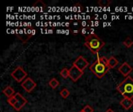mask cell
Returning a JSON list of instances; mask_svg holds the SVG:
<instances>
[{
    "instance_id": "obj_13",
    "label": "cell",
    "mask_w": 133,
    "mask_h": 112,
    "mask_svg": "<svg viewBox=\"0 0 133 112\" xmlns=\"http://www.w3.org/2000/svg\"><path fill=\"white\" fill-rule=\"evenodd\" d=\"M48 84H49V86H50L52 89H55V88H57V87L59 86V81H58L57 79H55V78H52V79L49 81Z\"/></svg>"
},
{
    "instance_id": "obj_6",
    "label": "cell",
    "mask_w": 133,
    "mask_h": 112,
    "mask_svg": "<svg viewBox=\"0 0 133 112\" xmlns=\"http://www.w3.org/2000/svg\"><path fill=\"white\" fill-rule=\"evenodd\" d=\"M21 87L27 93H31L34 90V88L37 87V83L31 78L28 77L21 83Z\"/></svg>"
},
{
    "instance_id": "obj_1",
    "label": "cell",
    "mask_w": 133,
    "mask_h": 112,
    "mask_svg": "<svg viewBox=\"0 0 133 112\" xmlns=\"http://www.w3.org/2000/svg\"><path fill=\"white\" fill-rule=\"evenodd\" d=\"M105 43L103 40H101L97 34H90L85 37V44L84 45L87 47L90 51L94 54H98L100 50L104 46Z\"/></svg>"
},
{
    "instance_id": "obj_8",
    "label": "cell",
    "mask_w": 133,
    "mask_h": 112,
    "mask_svg": "<svg viewBox=\"0 0 133 112\" xmlns=\"http://www.w3.org/2000/svg\"><path fill=\"white\" fill-rule=\"evenodd\" d=\"M72 65H75L76 67H77L79 69L84 71V69L86 68H87V66L89 65V62H87V60H86L84 58V57L83 56H79L73 62Z\"/></svg>"
},
{
    "instance_id": "obj_3",
    "label": "cell",
    "mask_w": 133,
    "mask_h": 112,
    "mask_svg": "<svg viewBox=\"0 0 133 112\" xmlns=\"http://www.w3.org/2000/svg\"><path fill=\"white\" fill-rule=\"evenodd\" d=\"M90 69L97 77L102 78L108 73L110 68L107 65L102 63L97 58V59L90 65Z\"/></svg>"
},
{
    "instance_id": "obj_16",
    "label": "cell",
    "mask_w": 133,
    "mask_h": 112,
    "mask_svg": "<svg viewBox=\"0 0 133 112\" xmlns=\"http://www.w3.org/2000/svg\"><path fill=\"white\" fill-rule=\"evenodd\" d=\"M123 44L125 47L127 48H131L133 45V41L131 39V37H128L124 41H123Z\"/></svg>"
},
{
    "instance_id": "obj_17",
    "label": "cell",
    "mask_w": 133,
    "mask_h": 112,
    "mask_svg": "<svg viewBox=\"0 0 133 112\" xmlns=\"http://www.w3.org/2000/svg\"><path fill=\"white\" fill-rule=\"evenodd\" d=\"M7 102H8V104H9V105H11V106L13 108V107L15 106L16 103V98L15 95H14L13 97H10V98H8V100H7Z\"/></svg>"
},
{
    "instance_id": "obj_21",
    "label": "cell",
    "mask_w": 133,
    "mask_h": 112,
    "mask_svg": "<svg viewBox=\"0 0 133 112\" xmlns=\"http://www.w3.org/2000/svg\"><path fill=\"white\" fill-rule=\"evenodd\" d=\"M79 112H84V111H83L82 110V111H79Z\"/></svg>"
},
{
    "instance_id": "obj_14",
    "label": "cell",
    "mask_w": 133,
    "mask_h": 112,
    "mask_svg": "<svg viewBox=\"0 0 133 112\" xmlns=\"http://www.w3.org/2000/svg\"><path fill=\"white\" fill-rule=\"evenodd\" d=\"M60 76L64 79H67L68 77H69V69H68L67 68L62 69L60 72Z\"/></svg>"
},
{
    "instance_id": "obj_9",
    "label": "cell",
    "mask_w": 133,
    "mask_h": 112,
    "mask_svg": "<svg viewBox=\"0 0 133 112\" xmlns=\"http://www.w3.org/2000/svg\"><path fill=\"white\" fill-rule=\"evenodd\" d=\"M132 67L131 65H129V64L128 62H124V63L118 68L119 73H120L122 76H125V77L129 76V75L132 72Z\"/></svg>"
},
{
    "instance_id": "obj_20",
    "label": "cell",
    "mask_w": 133,
    "mask_h": 112,
    "mask_svg": "<svg viewBox=\"0 0 133 112\" xmlns=\"http://www.w3.org/2000/svg\"><path fill=\"white\" fill-rule=\"evenodd\" d=\"M105 112H115V111H113L112 109L109 108V109H108V110H107V111H105Z\"/></svg>"
},
{
    "instance_id": "obj_5",
    "label": "cell",
    "mask_w": 133,
    "mask_h": 112,
    "mask_svg": "<svg viewBox=\"0 0 133 112\" xmlns=\"http://www.w3.org/2000/svg\"><path fill=\"white\" fill-rule=\"evenodd\" d=\"M15 97L16 98V103L15 106L13 107V108L16 111H19L27 104V100L19 93H16Z\"/></svg>"
},
{
    "instance_id": "obj_10",
    "label": "cell",
    "mask_w": 133,
    "mask_h": 112,
    "mask_svg": "<svg viewBox=\"0 0 133 112\" xmlns=\"http://www.w3.org/2000/svg\"><path fill=\"white\" fill-rule=\"evenodd\" d=\"M120 104H121V106H122V108H125V110H129V109H130V108L133 106L132 99L127 98V97H124V98L120 101Z\"/></svg>"
},
{
    "instance_id": "obj_15",
    "label": "cell",
    "mask_w": 133,
    "mask_h": 112,
    "mask_svg": "<svg viewBox=\"0 0 133 112\" xmlns=\"http://www.w3.org/2000/svg\"><path fill=\"white\" fill-rule=\"evenodd\" d=\"M60 95L62 98H67L69 95H70V92L66 89V88H64L62 89L61 91H60Z\"/></svg>"
},
{
    "instance_id": "obj_18",
    "label": "cell",
    "mask_w": 133,
    "mask_h": 112,
    "mask_svg": "<svg viewBox=\"0 0 133 112\" xmlns=\"http://www.w3.org/2000/svg\"><path fill=\"white\" fill-rule=\"evenodd\" d=\"M110 3H111V1H108V0H101L98 2V4L101 6H108Z\"/></svg>"
},
{
    "instance_id": "obj_2",
    "label": "cell",
    "mask_w": 133,
    "mask_h": 112,
    "mask_svg": "<svg viewBox=\"0 0 133 112\" xmlns=\"http://www.w3.org/2000/svg\"><path fill=\"white\" fill-rule=\"evenodd\" d=\"M117 90L124 97L127 98H133V79L131 76L126 77L118 87Z\"/></svg>"
},
{
    "instance_id": "obj_4",
    "label": "cell",
    "mask_w": 133,
    "mask_h": 112,
    "mask_svg": "<svg viewBox=\"0 0 133 112\" xmlns=\"http://www.w3.org/2000/svg\"><path fill=\"white\" fill-rule=\"evenodd\" d=\"M27 73L21 67V66H18L17 68H16L12 73H11V76L17 82V83H20L23 82L24 80V79L26 77Z\"/></svg>"
},
{
    "instance_id": "obj_12",
    "label": "cell",
    "mask_w": 133,
    "mask_h": 112,
    "mask_svg": "<svg viewBox=\"0 0 133 112\" xmlns=\"http://www.w3.org/2000/svg\"><path fill=\"white\" fill-rule=\"evenodd\" d=\"M118 64V61L117 58L114 56H111L108 58V66L111 69H114L117 65Z\"/></svg>"
},
{
    "instance_id": "obj_19",
    "label": "cell",
    "mask_w": 133,
    "mask_h": 112,
    "mask_svg": "<svg viewBox=\"0 0 133 112\" xmlns=\"http://www.w3.org/2000/svg\"><path fill=\"white\" fill-rule=\"evenodd\" d=\"M83 111L84 112H94V108L90 105H86L83 108Z\"/></svg>"
},
{
    "instance_id": "obj_11",
    "label": "cell",
    "mask_w": 133,
    "mask_h": 112,
    "mask_svg": "<svg viewBox=\"0 0 133 112\" xmlns=\"http://www.w3.org/2000/svg\"><path fill=\"white\" fill-rule=\"evenodd\" d=\"M2 93L4 94L5 96H6L8 98H10L12 97H13L16 93H15V90L12 89V87H11L10 86H7L5 87L3 90H2Z\"/></svg>"
},
{
    "instance_id": "obj_7",
    "label": "cell",
    "mask_w": 133,
    "mask_h": 112,
    "mask_svg": "<svg viewBox=\"0 0 133 112\" xmlns=\"http://www.w3.org/2000/svg\"><path fill=\"white\" fill-rule=\"evenodd\" d=\"M83 74H84V71L79 69L75 65H72L69 69V78L73 82H76Z\"/></svg>"
}]
</instances>
